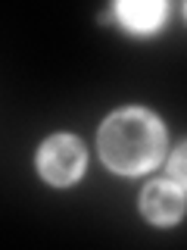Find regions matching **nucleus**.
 <instances>
[{
  "mask_svg": "<svg viewBox=\"0 0 187 250\" xmlns=\"http://www.w3.org/2000/svg\"><path fill=\"white\" fill-rule=\"evenodd\" d=\"M162 125L153 113L140 106H128L112 113L100 128V156L112 172L134 175L150 169L162 156Z\"/></svg>",
  "mask_w": 187,
  "mask_h": 250,
  "instance_id": "nucleus-1",
  "label": "nucleus"
},
{
  "mask_svg": "<svg viewBox=\"0 0 187 250\" xmlns=\"http://www.w3.org/2000/svg\"><path fill=\"white\" fill-rule=\"evenodd\" d=\"M37 169L47 182L53 185H69L81 175L84 169V147L72 135H53L44 141L41 153H37Z\"/></svg>",
  "mask_w": 187,
  "mask_h": 250,
  "instance_id": "nucleus-2",
  "label": "nucleus"
},
{
  "mask_svg": "<svg viewBox=\"0 0 187 250\" xmlns=\"http://www.w3.org/2000/svg\"><path fill=\"white\" fill-rule=\"evenodd\" d=\"M144 216L153 219L159 225H168L175 219H181L184 213V188H178L175 182H150L144 188Z\"/></svg>",
  "mask_w": 187,
  "mask_h": 250,
  "instance_id": "nucleus-3",
  "label": "nucleus"
},
{
  "mask_svg": "<svg viewBox=\"0 0 187 250\" xmlns=\"http://www.w3.org/2000/svg\"><path fill=\"white\" fill-rule=\"evenodd\" d=\"M119 16L134 31H153L166 16V3H159V0H125V3H119Z\"/></svg>",
  "mask_w": 187,
  "mask_h": 250,
  "instance_id": "nucleus-4",
  "label": "nucleus"
},
{
  "mask_svg": "<svg viewBox=\"0 0 187 250\" xmlns=\"http://www.w3.org/2000/svg\"><path fill=\"white\" fill-rule=\"evenodd\" d=\"M168 175L178 188H184V147L175 153V160H171V166H168Z\"/></svg>",
  "mask_w": 187,
  "mask_h": 250,
  "instance_id": "nucleus-5",
  "label": "nucleus"
}]
</instances>
